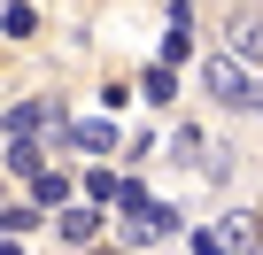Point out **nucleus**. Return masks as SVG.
Returning <instances> with one entry per match:
<instances>
[{
    "mask_svg": "<svg viewBox=\"0 0 263 255\" xmlns=\"http://www.w3.org/2000/svg\"><path fill=\"white\" fill-rule=\"evenodd\" d=\"M201 77H209V93H217V101H224V108H255V101H263V93H255V77H248V62H240V54H209V70H201Z\"/></svg>",
    "mask_w": 263,
    "mask_h": 255,
    "instance_id": "f257e3e1",
    "label": "nucleus"
},
{
    "mask_svg": "<svg viewBox=\"0 0 263 255\" xmlns=\"http://www.w3.org/2000/svg\"><path fill=\"white\" fill-rule=\"evenodd\" d=\"M224 54H240V62H263V8H232Z\"/></svg>",
    "mask_w": 263,
    "mask_h": 255,
    "instance_id": "f03ea898",
    "label": "nucleus"
},
{
    "mask_svg": "<svg viewBox=\"0 0 263 255\" xmlns=\"http://www.w3.org/2000/svg\"><path fill=\"white\" fill-rule=\"evenodd\" d=\"M54 232H62L70 247H85V240H93V209H62V224H54Z\"/></svg>",
    "mask_w": 263,
    "mask_h": 255,
    "instance_id": "7ed1b4c3",
    "label": "nucleus"
},
{
    "mask_svg": "<svg viewBox=\"0 0 263 255\" xmlns=\"http://www.w3.org/2000/svg\"><path fill=\"white\" fill-rule=\"evenodd\" d=\"M85 155H101V147H116V124H78V132H70Z\"/></svg>",
    "mask_w": 263,
    "mask_h": 255,
    "instance_id": "20e7f679",
    "label": "nucleus"
},
{
    "mask_svg": "<svg viewBox=\"0 0 263 255\" xmlns=\"http://www.w3.org/2000/svg\"><path fill=\"white\" fill-rule=\"evenodd\" d=\"M8 170H16V178H39L47 163H39V147H31V140H16V147H8Z\"/></svg>",
    "mask_w": 263,
    "mask_h": 255,
    "instance_id": "39448f33",
    "label": "nucleus"
},
{
    "mask_svg": "<svg viewBox=\"0 0 263 255\" xmlns=\"http://www.w3.org/2000/svg\"><path fill=\"white\" fill-rule=\"evenodd\" d=\"M31 193H39V201H47V209H54V201H62V193H70V178H62V170H39V178H31Z\"/></svg>",
    "mask_w": 263,
    "mask_h": 255,
    "instance_id": "423d86ee",
    "label": "nucleus"
},
{
    "mask_svg": "<svg viewBox=\"0 0 263 255\" xmlns=\"http://www.w3.org/2000/svg\"><path fill=\"white\" fill-rule=\"evenodd\" d=\"M31 224H39V209H0V232H8V240H16V232H31Z\"/></svg>",
    "mask_w": 263,
    "mask_h": 255,
    "instance_id": "0eeeda50",
    "label": "nucleus"
},
{
    "mask_svg": "<svg viewBox=\"0 0 263 255\" xmlns=\"http://www.w3.org/2000/svg\"><path fill=\"white\" fill-rule=\"evenodd\" d=\"M140 85H147V101H171V93H178V85H171V70H163V62H155V70H147V77H140Z\"/></svg>",
    "mask_w": 263,
    "mask_h": 255,
    "instance_id": "6e6552de",
    "label": "nucleus"
},
{
    "mask_svg": "<svg viewBox=\"0 0 263 255\" xmlns=\"http://www.w3.org/2000/svg\"><path fill=\"white\" fill-rule=\"evenodd\" d=\"M255 240V217H224V247H248Z\"/></svg>",
    "mask_w": 263,
    "mask_h": 255,
    "instance_id": "1a4fd4ad",
    "label": "nucleus"
},
{
    "mask_svg": "<svg viewBox=\"0 0 263 255\" xmlns=\"http://www.w3.org/2000/svg\"><path fill=\"white\" fill-rule=\"evenodd\" d=\"M255 108H263V101H255Z\"/></svg>",
    "mask_w": 263,
    "mask_h": 255,
    "instance_id": "9d476101",
    "label": "nucleus"
}]
</instances>
